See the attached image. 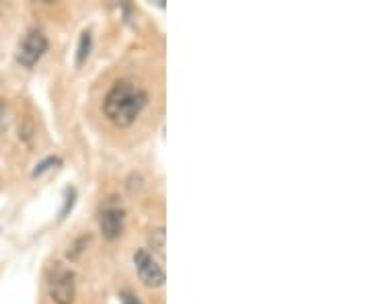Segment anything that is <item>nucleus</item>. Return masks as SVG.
Wrapping results in <instances>:
<instances>
[{
  "mask_svg": "<svg viewBox=\"0 0 370 304\" xmlns=\"http://www.w3.org/2000/svg\"><path fill=\"white\" fill-rule=\"evenodd\" d=\"M149 103V95L142 86L132 81H118L109 88L103 101L105 118L118 128H128L142 113V109Z\"/></svg>",
  "mask_w": 370,
  "mask_h": 304,
  "instance_id": "1",
  "label": "nucleus"
},
{
  "mask_svg": "<svg viewBox=\"0 0 370 304\" xmlns=\"http://www.w3.org/2000/svg\"><path fill=\"white\" fill-rule=\"evenodd\" d=\"M124 222H126V208L119 198L111 196L101 203L99 210V228L101 235L107 240H116L124 233Z\"/></svg>",
  "mask_w": 370,
  "mask_h": 304,
  "instance_id": "2",
  "label": "nucleus"
},
{
  "mask_svg": "<svg viewBox=\"0 0 370 304\" xmlns=\"http://www.w3.org/2000/svg\"><path fill=\"white\" fill-rule=\"evenodd\" d=\"M46 51H48V37H46V34L41 29H31V31H27V35L21 41V46H19L17 62L21 66L34 68L44 58Z\"/></svg>",
  "mask_w": 370,
  "mask_h": 304,
  "instance_id": "3",
  "label": "nucleus"
},
{
  "mask_svg": "<svg viewBox=\"0 0 370 304\" xmlns=\"http://www.w3.org/2000/svg\"><path fill=\"white\" fill-rule=\"evenodd\" d=\"M134 265L138 275H140V280H142L146 286L161 288L165 284V280H167L165 270H163V265H161L149 251L138 249L134 253Z\"/></svg>",
  "mask_w": 370,
  "mask_h": 304,
  "instance_id": "4",
  "label": "nucleus"
},
{
  "mask_svg": "<svg viewBox=\"0 0 370 304\" xmlns=\"http://www.w3.org/2000/svg\"><path fill=\"white\" fill-rule=\"evenodd\" d=\"M76 294L74 273L64 268H58L50 280V296L56 304H72Z\"/></svg>",
  "mask_w": 370,
  "mask_h": 304,
  "instance_id": "5",
  "label": "nucleus"
},
{
  "mask_svg": "<svg viewBox=\"0 0 370 304\" xmlns=\"http://www.w3.org/2000/svg\"><path fill=\"white\" fill-rule=\"evenodd\" d=\"M151 247L159 253V257H165V228H154L151 233Z\"/></svg>",
  "mask_w": 370,
  "mask_h": 304,
  "instance_id": "6",
  "label": "nucleus"
},
{
  "mask_svg": "<svg viewBox=\"0 0 370 304\" xmlns=\"http://www.w3.org/2000/svg\"><path fill=\"white\" fill-rule=\"evenodd\" d=\"M91 44H93V39H91V34H89V31H84V34L81 35L79 54H76V62H79V64H83L84 60L89 58V54H91Z\"/></svg>",
  "mask_w": 370,
  "mask_h": 304,
  "instance_id": "7",
  "label": "nucleus"
},
{
  "mask_svg": "<svg viewBox=\"0 0 370 304\" xmlns=\"http://www.w3.org/2000/svg\"><path fill=\"white\" fill-rule=\"evenodd\" d=\"M74 198H76V191H74L72 187H68L66 202H64V208H62V212H60V218H64V216L68 214V210H72V206H74Z\"/></svg>",
  "mask_w": 370,
  "mask_h": 304,
  "instance_id": "8",
  "label": "nucleus"
},
{
  "mask_svg": "<svg viewBox=\"0 0 370 304\" xmlns=\"http://www.w3.org/2000/svg\"><path fill=\"white\" fill-rule=\"evenodd\" d=\"M58 163H60V161H58V158H54V156H50V158H46L44 163H39V165H37V167H35V169H34V177H37V175H41L44 171L50 169V165H58Z\"/></svg>",
  "mask_w": 370,
  "mask_h": 304,
  "instance_id": "9",
  "label": "nucleus"
},
{
  "mask_svg": "<svg viewBox=\"0 0 370 304\" xmlns=\"http://www.w3.org/2000/svg\"><path fill=\"white\" fill-rule=\"evenodd\" d=\"M119 303L121 304H144L142 300H140V298H138V296H134V294H128V292L119 296Z\"/></svg>",
  "mask_w": 370,
  "mask_h": 304,
  "instance_id": "10",
  "label": "nucleus"
},
{
  "mask_svg": "<svg viewBox=\"0 0 370 304\" xmlns=\"http://www.w3.org/2000/svg\"><path fill=\"white\" fill-rule=\"evenodd\" d=\"M6 105H4V103L0 101V130H2V128H4V126H6Z\"/></svg>",
  "mask_w": 370,
  "mask_h": 304,
  "instance_id": "11",
  "label": "nucleus"
}]
</instances>
